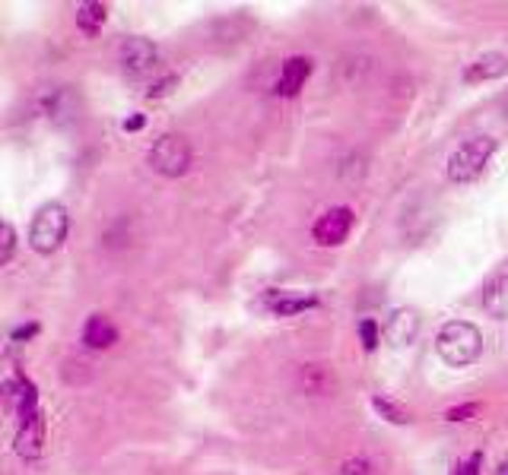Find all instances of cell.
Here are the masks:
<instances>
[{
    "label": "cell",
    "instance_id": "20",
    "mask_svg": "<svg viewBox=\"0 0 508 475\" xmlns=\"http://www.w3.org/2000/svg\"><path fill=\"white\" fill-rule=\"evenodd\" d=\"M340 475H372V462L365 456H353L340 466Z\"/></svg>",
    "mask_w": 508,
    "mask_h": 475
},
{
    "label": "cell",
    "instance_id": "16",
    "mask_svg": "<svg viewBox=\"0 0 508 475\" xmlns=\"http://www.w3.org/2000/svg\"><path fill=\"white\" fill-rule=\"evenodd\" d=\"M381 333H385V330L378 327L375 321H369V317H365V321H359V340H362L365 352H375L378 342H381Z\"/></svg>",
    "mask_w": 508,
    "mask_h": 475
},
{
    "label": "cell",
    "instance_id": "18",
    "mask_svg": "<svg viewBox=\"0 0 508 475\" xmlns=\"http://www.w3.org/2000/svg\"><path fill=\"white\" fill-rule=\"evenodd\" d=\"M480 469H483V453L476 450V453H470L467 460H457L448 475H480Z\"/></svg>",
    "mask_w": 508,
    "mask_h": 475
},
{
    "label": "cell",
    "instance_id": "21",
    "mask_svg": "<svg viewBox=\"0 0 508 475\" xmlns=\"http://www.w3.org/2000/svg\"><path fill=\"white\" fill-rule=\"evenodd\" d=\"M172 86H178V77H163V79H156V83H153L150 89H146V98H163V96H169Z\"/></svg>",
    "mask_w": 508,
    "mask_h": 475
},
{
    "label": "cell",
    "instance_id": "6",
    "mask_svg": "<svg viewBox=\"0 0 508 475\" xmlns=\"http://www.w3.org/2000/svg\"><path fill=\"white\" fill-rule=\"evenodd\" d=\"M118 61H121V67L131 73V77H140V73H150L153 67H156L159 48L153 45L150 39L134 35V39L121 42V48H118Z\"/></svg>",
    "mask_w": 508,
    "mask_h": 475
},
{
    "label": "cell",
    "instance_id": "17",
    "mask_svg": "<svg viewBox=\"0 0 508 475\" xmlns=\"http://www.w3.org/2000/svg\"><path fill=\"white\" fill-rule=\"evenodd\" d=\"M14 251H16V231L10 222H4L0 225V266H7L14 260Z\"/></svg>",
    "mask_w": 508,
    "mask_h": 475
},
{
    "label": "cell",
    "instance_id": "23",
    "mask_svg": "<svg viewBox=\"0 0 508 475\" xmlns=\"http://www.w3.org/2000/svg\"><path fill=\"white\" fill-rule=\"evenodd\" d=\"M144 124H146L144 115H134V117H127V121H124V130H127V134H137Z\"/></svg>",
    "mask_w": 508,
    "mask_h": 475
},
{
    "label": "cell",
    "instance_id": "19",
    "mask_svg": "<svg viewBox=\"0 0 508 475\" xmlns=\"http://www.w3.org/2000/svg\"><path fill=\"white\" fill-rule=\"evenodd\" d=\"M474 415H480V403H461V405H455V409L445 412L448 422H470Z\"/></svg>",
    "mask_w": 508,
    "mask_h": 475
},
{
    "label": "cell",
    "instance_id": "9",
    "mask_svg": "<svg viewBox=\"0 0 508 475\" xmlns=\"http://www.w3.org/2000/svg\"><path fill=\"white\" fill-rule=\"evenodd\" d=\"M268 308H270V314H277V317H296V314H306V311L318 308V298L308 295V292L280 289L268 295Z\"/></svg>",
    "mask_w": 508,
    "mask_h": 475
},
{
    "label": "cell",
    "instance_id": "10",
    "mask_svg": "<svg viewBox=\"0 0 508 475\" xmlns=\"http://www.w3.org/2000/svg\"><path fill=\"white\" fill-rule=\"evenodd\" d=\"M505 73H508L505 54L486 51L464 67V83H489V79H499V77H505Z\"/></svg>",
    "mask_w": 508,
    "mask_h": 475
},
{
    "label": "cell",
    "instance_id": "5",
    "mask_svg": "<svg viewBox=\"0 0 508 475\" xmlns=\"http://www.w3.org/2000/svg\"><path fill=\"white\" fill-rule=\"evenodd\" d=\"M353 225H356V212H353L350 206H331V210L321 212V216L315 219V225H312L315 245L340 247L346 238H350Z\"/></svg>",
    "mask_w": 508,
    "mask_h": 475
},
{
    "label": "cell",
    "instance_id": "12",
    "mask_svg": "<svg viewBox=\"0 0 508 475\" xmlns=\"http://www.w3.org/2000/svg\"><path fill=\"white\" fill-rule=\"evenodd\" d=\"M118 342V327L108 321L105 314H92L89 321L83 323V346L92 349V352H105Z\"/></svg>",
    "mask_w": 508,
    "mask_h": 475
},
{
    "label": "cell",
    "instance_id": "1",
    "mask_svg": "<svg viewBox=\"0 0 508 475\" xmlns=\"http://www.w3.org/2000/svg\"><path fill=\"white\" fill-rule=\"evenodd\" d=\"M436 352L445 365L467 368L480 359L483 352V333L467 321H448L436 333Z\"/></svg>",
    "mask_w": 508,
    "mask_h": 475
},
{
    "label": "cell",
    "instance_id": "25",
    "mask_svg": "<svg viewBox=\"0 0 508 475\" xmlns=\"http://www.w3.org/2000/svg\"><path fill=\"white\" fill-rule=\"evenodd\" d=\"M502 475H508V469H505V472H502Z\"/></svg>",
    "mask_w": 508,
    "mask_h": 475
},
{
    "label": "cell",
    "instance_id": "15",
    "mask_svg": "<svg viewBox=\"0 0 508 475\" xmlns=\"http://www.w3.org/2000/svg\"><path fill=\"white\" fill-rule=\"evenodd\" d=\"M372 409H375L378 415L385 418V422H391V424H407V422H410V412H407L400 403H394L391 396H381V393H375V396H372Z\"/></svg>",
    "mask_w": 508,
    "mask_h": 475
},
{
    "label": "cell",
    "instance_id": "13",
    "mask_svg": "<svg viewBox=\"0 0 508 475\" xmlns=\"http://www.w3.org/2000/svg\"><path fill=\"white\" fill-rule=\"evenodd\" d=\"M483 311L495 321H508V273L489 279L483 289Z\"/></svg>",
    "mask_w": 508,
    "mask_h": 475
},
{
    "label": "cell",
    "instance_id": "2",
    "mask_svg": "<svg viewBox=\"0 0 508 475\" xmlns=\"http://www.w3.org/2000/svg\"><path fill=\"white\" fill-rule=\"evenodd\" d=\"M495 155V140L493 136H470L464 140L455 153L448 155V178L455 184H474L476 178H483V172L489 168Z\"/></svg>",
    "mask_w": 508,
    "mask_h": 475
},
{
    "label": "cell",
    "instance_id": "7",
    "mask_svg": "<svg viewBox=\"0 0 508 475\" xmlns=\"http://www.w3.org/2000/svg\"><path fill=\"white\" fill-rule=\"evenodd\" d=\"M308 77H312V58H306V54H293V58L283 61L280 77H277L274 92H277L280 98L299 96V92L306 89Z\"/></svg>",
    "mask_w": 508,
    "mask_h": 475
},
{
    "label": "cell",
    "instance_id": "4",
    "mask_svg": "<svg viewBox=\"0 0 508 475\" xmlns=\"http://www.w3.org/2000/svg\"><path fill=\"white\" fill-rule=\"evenodd\" d=\"M191 159H194L191 155V143L182 134H163L150 146V153H146L150 168L156 174H163V178H182V174H188Z\"/></svg>",
    "mask_w": 508,
    "mask_h": 475
},
{
    "label": "cell",
    "instance_id": "11",
    "mask_svg": "<svg viewBox=\"0 0 508 475\" xmlns=\"http://www.w3.org/2000/svg\"><path fill=\"white\" fill-rule=\"evenodd\" d=\"M419 333V317L413 308H398L391 311V317H388L385 323V340L391 342V346H410L413 340H417Z\"/></svg>",
    "mask_w": 508,
    "mask_h": 475
},
{
    "label": "cell",
    "instance_id": "24",
    "mask_svg": "<svg viewBox=\"0 0 508 475\" xmlns=\"http://www.w3.org/2000/svg\"><path fill=\"white\" fill-rule=\"evenodd\" d=\"M505 124H508V98H505Z\"/></svg>",
    "mask_w": 508,
    "mask_h": 475
},
{
    "label": "cell",
    "instance_id": "8",
    "mask_svg": "<svg viewBox=\"0 0 508 475\" xmlns=\"http://www.w3.org/2000/svg\"><path fill=\"white\" fill-rule=\"evenodd\" d=\"M42 443H45V415L35 412V415L16 418V450L23 460H35L42 453Z\"/></svg>",
    "mask_w": 508,
    "mask_h": 475
},
{
    "label": "cell",
    "instance_id": "14",
    "mask_svg": "<svg viewBox=\"0 0 508 475\" xmlns=\"http://www.w3.org/2000/svg\"><path fill=\"white\" fill-rule=\"evenodd\" d=\"M105 20H108V7L99 4V0H89V4H80L77 7V29L86 35V39L102 33Z\"/></svg>",
    "mask_w": 508,
    "mask_h": 475
},
{
    "label": "cell",
    "instance_id": "3",
    "mask_svg": "<svg viewBox=\"0 0 508 475\" xmlns=\"http://www.w3.org/2000/svg\"><path fill=\"white\" fill-rule=\"evenodd\" d=\"M67 225H71V219H67L64 206L61 203L42 206L33 216V225H29V245H33V251L42 254V257L58 251L67 238Z\"/></svg>",
    "mask_w": 508,
    "mask_h": 475
},
{
    "label": "cell",
    "instance_id": "22",
    "mask_svg": "<svg viewBox=\"0 0 508 475\" xmlns=\"http://www.w3.org/2000/svg\"><path fill=\"white\" fill-rule=\"evenodd\" d=\"M35 333H39V323L33 321V323H23V327H16V330H14V336H10V340H14V342H29Z\"/></svg>",
    "mask_w": 508,
    "mask_h": 475
}]
</instances>
